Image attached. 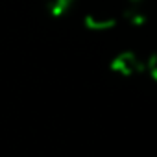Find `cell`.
Returning <instances> with one entry per match:
<instances>
[{"instance_id": "obj_4", "label": "cell", "mask_w": 157, "mask_h": 157, "mask_svg": "<svg viewBox=\"0 0 157 157\" xmlns=\"http://www.w3.org/2000/svg\"><path fill=\"white\" fill-rule=\"evenodd\" d=\"M146 72L151 76V80L157 83V48H155L153 54L146 59Z\"/></svg>"}, {"instance_id": "obj_2", "label": "cell", "mask_w": 157, "mask_h": 157, "mask_svg": "<svg viewBox=\"0 0 157 157\" xmlns=\"http://www.w3.org/2000/svg\"><path fill=\"white\" fill-rule=\"evenodd\" d=\"M120 17L109 10H93L83 17V26L91 32H109L117 28Z\"/></svg>"}, {"instance_id": "obj_5", "label": "cell", "mask_w": 157, "mask_h": 157, "mask_svg": "<svg viewBox=\"0 0 157 157\" xmlns=\"http://www.w3.org/2000/svg\"><path fill=\"white\" fill-rule=\"evenodd\" d=\"M131 10H146V0H126L122 11H131Z\"/></svg>"}, {"instance_id": "obj_1", "label": "cell", "mask_w": 157, "mask_h": 157, "mask_svg": "<svg viewBox=\"0 0 157 157\" xmlns=\"http://www.w3.org/2000/svg\"><path fill=\"white\" fill-rule=\"evenodd\" d=\"M109 70L122 78H133L146 72V59L135 50H122L109 61Z\"/></svg>"}, {"instance_id": "obj_3", "label": "cell", "mask_w": 157, "mask_h": 157, "mask_svg": "<svg viewBox=\"0 0 157 157\" xmlns=\"http://www.w3.org/2000/svg\"><path fill=\"white\" fill-rule=\"evenodd\" d=\"M78 2V0H48V4H46V10H48V13L52 15V17H63V15H67L72 8H74V4Z\"/></svg>"}]
</instances>
